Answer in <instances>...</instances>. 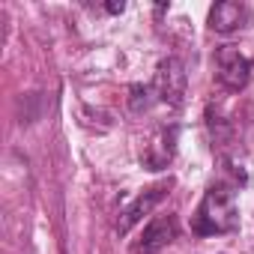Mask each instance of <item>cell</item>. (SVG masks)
Segmentation results:
<instances>
[{
	"label": "cell",
	"mask_w": 254,
	"mask_h": 254,
	"mask_svg": "<svg viewBox=\"0 0 254 254\" xmlns=\"http://www.w3.org/2000/svg\"><path fill=\"white\" fill-rule=\"evenodd\" d=\"M105 9H108L111 15H117V12H123V9H126V3H123V0H120V3H108Z\"/></svg>",
	"instance_id": "cell-8"
},
{
	"label": "cell",
	"mask_w": 254,
	"mask_h": 254,
	"mask_svg": "<svg viewBox=\"0 0 254 254\" xmlns=\"http://www.w3.org/2000/svg\"><path fill=\"white\" fill-rule=\"evenodd\" d=\"M180 233V224H177V215H156L147 227H144V236L138 242V254H159L162 248H168Z\"/></svg>",
	"instance_id": "cell-4"
},
{
	"label": "cell",
	"mask_w": 254,
	"mask_h": 254,
	"mask_svg": "<svg viewBox=\"0 0 254 254\" xmlns=\"http://www.w3.org/2000/svg\"><path fill=\"white\" fill-rule=\"evenodd\" d=\"M165 194H168V186H153V189H147L144 194H138L132 206L123 209V215H120V221H117V230H120V233H129L144 215H150V212L162 203Z\"/></svg>",
	"instance_id": "cell-6"
},
{
	"label": "cell",
	"mask_w": 254,
	"mask_h": 254,
	"mask_svg": "<svg viewBox=\"0 0 254 254\" xmlns=\"http://www.w3.org/2000/svg\"><path fill=\"white\" fill-rule=\"evenodd\" d=\"M206 21H209V30H215V33H236L251 21V9L245 3H239V0H221V3H215L209 9Z\"/></svg>",
	"instance_id": "cell-5"
},
{
	"label": "cell",
	"mask_w": 254,
	"mask_h": 254,
	"mask_svg": "<svg viewBox=\"0 0 254 254\" xmlns=\"http://www.w3.org/2000/svg\"><path fill=\"white\" fill-rule=\"evenodd\" d=\"M215 63H218V81L227 90H242L251 81V60L233 48V45H221L215 51Z\"/></svg>",
	"instance_id": "cell-3"
},
{
	"label": "cell",
	"mask_w": 254,
	"mask_h": 254,
	"mask_svg": "<svg viewBox=\"0 0 254 254\" xmlns=\"http://www.w3.org/2000/svg\"><path fill=\"white\" fill-rule=\"evenodd\" d=\"M239 227V209L233 200V191L227 186H209L194 218H191V230L200 236H215V233H230Z\"/></svg>",
	"instance_id": "cell-1"
},
{
	"label": "cell",
	"mask_w": 254,
	"mask_h": 254,
	"mask_svg": "<svg viewBox=\"0 0 254 254\" xmlns=\"http://www.w3.org/2000/svg\"><path fill=\"white\" fill-rule=\"evenodd\" d=\"M186 84H189V75H186V66L180 57H165L156 69V96L168 105H183V96H186Z\"/></svg>",
	"instance_id": "cell-2"
},
{
	"label": "cell",
	"mask_w": 254,
	"mask_h": 254,
	"mask_svg": "<svg viewBox=\"0 0 254 254\" xmlns=\"http://www.w3.org/2000/svg\"><path fill=\"white\" fill-rule=\"evenodd\" d=\"M156 99L159 96H156V87L153 84H135L132 87V96H129V105H132L135 114H141V111H150Z\"/></svg>",
	"instance_id": "cell-7"
}]
</instances>
